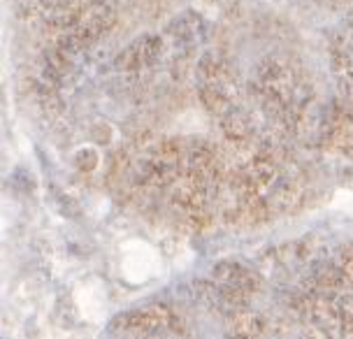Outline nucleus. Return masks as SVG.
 I'll return each instance as SVG.
<instances>
[{
  "instance_id": "6e6552de",
  "label": "nucleus",
  "mask_w": 353,
  "mask_h": 339,
  "mask_svg": "<svg viewBox=\"0 0 353 339\" xmlns=\"http://www.w3.org/2000/svg\"><path fill=\"white\" fill-rule=\"evenodd\" d=\"M168 33L174 37L181 45H193V42L203 40L205 37V21L200 14L195 12H186V14L176 17L172 23H170Z\"/></svg>"
},
{
  "instance_id": "423d86ee",
  "label": "nucleus",
  "mask_w": 353,
  "mask_h": 339,
  "mask_svg": "<svg viewBox=\"0 0 353 339\" xmlns=\"http://www.w3.org/2000/svg\"><path fill=\"white\" fill-rule=\"evenodd\" d=\"M221 133H223V140L230 144V147H247L254 137V121L247 112L242 110H230L225 116H221Z\"/></svg>"
},
{
  "instance_id": "f03ea898",
  "label": "nucleus",
  "mask_w": 353,
  "mask_h": 339,
  "mask_svg": "<svg viewBox=\"0 0 353 339\" xmlns=\"http://www.w3.org/2000/svg\"><path fill=\"white\" fill-rule=\"evenodd\" d=\"M163 54H165V40L161 35H142L119 54L117 65L123 72H142L154 68Z\"/></svg>"
},
{
  "instance_id": "f8f14e48",
  "label": "nucleus",
  "mask_w": 353,
  "mask_h": 339,
  "mask_svg": "<svg viewBox=\"0 0 353 339\" xmlns=\"http://www.w3.org/2000/svg\"><path fill=\"white\" fill-rule=\"evenodd\" d=\"M105 3H110V0H105Z\"/></svg>"
},
{
  "instance_id": "f257e3e1",
  "label": "nucleus",
  "mask_w": 353,
  "mask_h": 339,
  "mask_svg": "<svg viewBox=\"0 0 353 339\" xmlns=\"http://www.w3.org/2000/svg\"><path fill=\"white\" fill-rule=\"evenodd\" d=\"M300 86L295 68L283 56H265L251 77V91L256 100L272 116H279L293 103Z\"/></svg>"
},
{
  "instance_id": "0eeeda50",
  "label": "nucleus",
  "mask_w": 353,
  "mask_h": 339,
  "mask_svg": "<svg viewBox=\"0 0 353 339\" xmlns=\"http://www.w3.org/2000/svg\"><path fill=\"white\" fill-rule=\"evenodd\" d=\"M200 93V103L203 107L214 116H225L230 110H235V98H237V89L235 86H212V84H200L198 86Z\"/></svg>"
},
{
  "instance_id": "9d476101",
  "label": "nucleus",
  "mask_w": 353,
  "mask_h": 339,
  "mask_svg": "<svg viewBox=\"0 0 353 339\" xmlns=\"http://www.w3.org/2000/svg\"><path fill=\"white\" fill-rule=\"evenodd\" d=\"M74 165H77L81 172L96 170L98 167V152L96 149H81V152L74 156Z\"/></svg>"
},
{
  "instance_id": "1a4fd4ad",
  "label": "nucleus",
  "mask_w": 353,
  "mask_h": 339,
  "mask_svg": "<svg viewBox=\"0 0 353 339\" xmlns=\"http://www.w3.org/2000/svg\"><path fill=\"white\" fill-rule=\"evenodd\" d=\"M232 335L237 339H256L261 335V318L254 314H237V318L232 321Z\"/></svg>"
},
{
  "instance_id": "7ed1b4c3",
  "label": "nucleus",
  "mask_w": 353,
  "mask_h": 339,
  "mask_svg": "<svg viewBox=\"0 0 353 339\" xmlns=\"http://www.w3.org/2000/svg\"><path fill=\"white\" fill-rule=\"evenodd\" d=\"M170 318H172V314H170L165 307L151 305V307H144V309L123 314L121 318H117V321L112 323V328H117L121 332H154V330H161L163 325H168Z\"/></svg>"
},
{
  "instance_id": "9b49d317",
  "label": "nucleus",
  "mask_w": 353,
  "mask_h": 339,
  "mask_svg": "<svg viewBox=\"0 0 353 339\" xmlns=\"http://www.w3.org/2000/svg\"><path fill=\"white\" fill-rule=\"evenodd\" d=\"M344 274L353 281V254L344 260Z\"/></svg>"
},
{
  "instance_id": "20e7f679",
  "label": "nucleus",
  "mask_w": 353,
  "mask_h": 339,
  "mask_svg": "<svg viewBox=\"0 0 353 339\" xmlns=\"http://www.w3.org/2000/svg\"><path fill=\"white\" fill-rule=\"evenodd\" d=\"M195 74H198V84H212V86H235L237 79L235 70L230 68V63L225 61L223 54L219 52H207L195 63Z\"/></svg>"
},
{
  "instance_id": "39448f33",
  "label": "nucleus",
  "mask_w": 353,
  "mask_h": 339,
  "mask_svg": "<svg viewBox=\"0 0 353 339\" xmlns=\"http://www.w3.org/2000/svg\"><path fill=\"white\" fill-rule=\"evenodd\" d=\"M214 279H216L219 286L223 288H230V291H237V293H244V295H251L258 291L261 286V279L254 269L239 265V263H219L214 267Z\"/></svg>"
}]
</instances>
